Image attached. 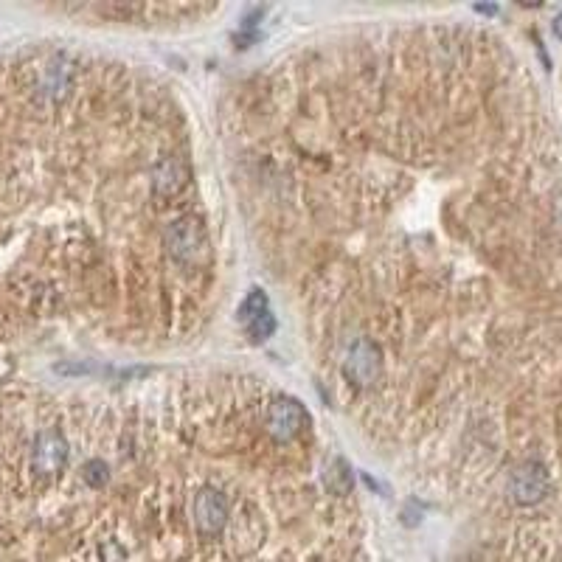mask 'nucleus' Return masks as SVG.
I'll use <instances>...</instances> for the list:
<instances>
[{"label": "nucleus", "instance_id": "obj_1", "mask_svg": "<svg viewBox=\"0 0 562 562\" xmlns=\"http://www.w3.org/2000/svg\"><path fill=\"white\" fill-rule=\"evenodd\" d=\"M166 253L178 262V265H200L208 259V237L203 222L197 217H178L166 228L163 237Z\"/></svg>", "mask_w": 562, "mask_h": 562}, {"label": "nucleus", "instance_id": "obj_2", "mask_svg": "<svg viewBox=\"0 0 562 562\" xmlns=\"http://www.w3.org/2000/svg\"><path fill=\"white\" fill-rule=\"evenodd\" d=\"M192 518L200 534H220L231 520V503L220 487H200L194 495Z\"/></svg>", "mask_w": 562, "mask_h": 562}, {"label": "nucleus", "instance_id": "obj_3", "mask_svg": "<svg viewBox=\"0 0 562 562\" xmlns=\"http://www.w3.org/2000/svg\"><path fill=\"white\" fill-rule=\"evenodd\" d=\"M68 453H71V447L60 430H43L31 447V470L40 478H54L62 473Z\"/></svg>", "mask_w": 562, "mask_h": 562}, {"label": "nucleus", "instance_id": "obj_4", "mask_svg": "<svg viewBox=\"0 0 562 562\" xmlns=\"http://www.w3.org/2000/svg\"><path fill=\"white\" fill-rule=\"evenodd\" d=\"M307 425V408L293 397H279L267 408V433L276 442H293Z\"/></svg>", "mask_w": 562, "mask_h": 562}, {"label": "nucleus", "instance_id": "obj_5", "mask_svg": "<svg viewBox=\"0 0 562 562\" xmlns=\"http://www.w3.org/2000/svg\"><path fill=\"white\" fill-rule=\"evenodd\" d=\"M509 495L518 506H534L548 495V473L540 461H526L509 475Z\"/></svg>", "mask_w": 562, "mask_h": 562}, {"label": "nucleus", "instance_id": "obj_6", "mask_svg": "<svg viewBox=\"0 0 562 562\" xmlns=\"http://www.w3.org/2000/svg\"><path fill=\"white\" fill-rule=\"evenodd\" d=\"M383 371V352L374 346V341H357L346 355V374L360 388L371 385Z\"/></svg>", "mask_w": 562, "mask_h": 562}, {"label": "nucleus", "instance_id": "obj_7", "mask_svg": "<svg viewBox=\"0 0 562 562\" xmlns=\"http://www.w3.org/2000/svg\"><path fill=\"white\" fill-rule=\"evenodd\" d=\"M189 163L180 155H163L161 161L152 169V189L158 197H172V194L183 192L189 186Z\"/></svg>", "mask_w": 562, "mask_h": 562}, {"label": "nucleus", "instance_id": "obj_8", "mask_svg": "<svg viewBox=\"0 0 562 562\" xmlns=\"http://www.w3.org/2000/svg\"><path fill=\"white\" fill-rule=\"evenodd\" d=\"M352 470H349V464L343 459H332L326 464L324 470V484L326 489L332 492V495H338V498H346L349 492H352Z\"/></svg>", "mask_w": 562, "mask_h": 562}, {"label": "nucleus", "instance_id": "obj_9", "mask_svg": "<svg viewBox=\"0 0 562 562\" xmlns=\"http://www.w3.org/2000/svg\"><path fill=\"white\" fill-rule=\"evenodd\" d=\"M262 312H267V296L262 293V290H253V293H248V298L239 304L237 310V321L239 324H251L253 318H259Z\"/></svg>", "mask_w": 562, "mask_h": 562}, {"label": "nucleus", "instance_id": "obj_10", "mask_svg": "<svg viewBox=\"0 0 562 562\" xmlns=\"http://www.w3.org/2000/svg\"><path fill=\"white\" fill-rule=\"evenodd\" d=\"M82 481L93 489L104 487V484L110 481V467H107L102 459H90L88 464L82 467Z\"/></svg>", "mask_w": 562, "mask_h": 562}, {"label": "nucleus", "instance_id": "obj_11", "mask_svg": "<svg viewBox=\"0 0 562 562\" xmlns=\"http://www.w3.org/2000/svg\"><path fill=\"white\" fill-rule=\"evenodd\" d=\"M273 332H276V318L270 315V310L262 312L259 318H253L251 324H248V335H251L253 343L267 341V338H270Z\"/></svg>", "mask_w": 562, "mask_h": 562}, {"label": "nucleus", "instance_id": "obj_12", "mask_svg": "<svg viewBox=\"0 0 562 562\" xmlns=\"http://www.w3.org/2000/svg\"><path fill=\"white\" fill-rule=\"evenodd\" d=\"M262 15H265L262 9H251V15L242 20V29L253 31V23H256V20H262Z\"/></svg>", "mask_w": 562, "mask_h": 562}, {"label": "nucleus", "instance_id": "obj_13", "mask_svg": "<svg viewBox=\"0 0 562 562\" xmlns=\"http://www.w3.org/2000/svg\"><path fill=\"white\" fill-rule=\"evenodd\" d=\"M242 34H245V37H237V40H234L237 48H248V45L259 40V34H256V31H242Z\"/></svg>", "mask_w": 562, "mask_h": 562}, {"label": "nucleus", "instance_id": "obj_14", "mask_svg": "<svg viewBox=\"0 0 562 562\" xmlns=\"http://www.w3.org/2000/svg\"><path fill=\"white\" fill-rule=\"evenodd\" d=\"M473 9L475 12H481V15H495V12H498V6H495V3H475Z\"/></svg>", "mask_w": 562, "mask_h": 562}, {"label": "nucleus", "instance_id": "obj_15", "mask_svg": "<svg viewBox=\"0 0 562 562\" xmlns=\"http://www.w3.org/2000/svg\"><path fill=\"white\" fill-rule=\"evenodd\" d=\"M551 29H554V34L557 37H562V12L557 17H554V23H551Z\"/></svg>", "mask_w": 562, "mask_h": 562}]
</instances>
